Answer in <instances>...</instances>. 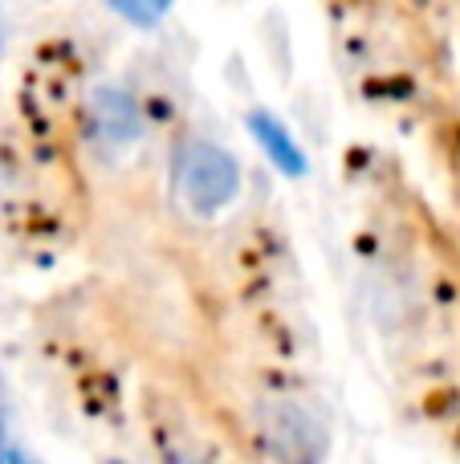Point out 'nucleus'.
<instances>
[{
    "label": "nucleus",
    "instance_id": "39448f33",
    "mask_svg": "<svg viewBox=\"0 0 460 464\" xmlns=\"http://www.w3.org/2000/svg\"><path fill=\"white\" fill-rule=\"evenodd\" d=\"M114 5H119L122 16H130V21L147 24V21H155V16L168 8V0H114Z\"/></svg>",
    "mask_w": 460,
    "mask_h": 464
},
{
    "label": "nucleus",
    "instance_id": "7ed1b4c3",
    "mask_svg": "<svg viewBox=\"0 0 460 464\" xmlns=\"http://www.w3.org/2000/svg\"><path fill=\"white\" fill-rule=\"evenodd\" d=\"M86 119H90V135H94L98 151H106V155H127L130 147H139V139H143L139 102L119 86H98L94 94H90Z\"/></svg>",
    "mask_w": 460,
    "mask_h": 464
},
{
    "label": "nucleus",
    "instance_id": "f03ea898",
    "mask_svg": "<svg viewBox=\"0 0 460 464\" xmlns=\"http://www.w3.org/2000/svg\"><path fill=\"white\" fill-rule=\"evenodd\" d=\"M257 432L277 457L285 460H322L331 449L326 424L318 420V411L310 403L293 400V395H265L253 408Z\"/></svg>",
    "mask_w": 460,
    "mask_h": 464
},
{
    "label": "nucleus",
    "instance_id": "f257e3e1",
    "mask_svg": "<svg viewBox=\"0 0 460 464\" xmlns=\"http://www.w3.org/2000/svg\"><path fill=\"white\" fill-rule=\"evenodd\" d=\"M241 163L216 143H192L179 147L176 155V200L192 220H216L241 200Z\"/></svg>",
    "mask_w": 460,
    "mask_h": 464
},
{
    "label": "nucleus",
    "instance_id": "20e7f679",
    "mask_svg": "<svg viewBox=\"0 0 460 464\" xmlns=\"http://www.w3.org/2000/svg\"><path fill=\"white\" fill-rule=\"evenodd\" d=\"M253 130L261 135V143L269 147V155H273L277 163H282L290 176H298L302 168H306V160H302V151L293 147V139H285V130L277 127V122H269V119H253Z\"/></svg>",
    "mask_w": 460,
    "mask_h": 464
}]
</instances>
